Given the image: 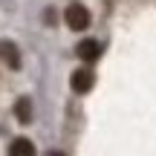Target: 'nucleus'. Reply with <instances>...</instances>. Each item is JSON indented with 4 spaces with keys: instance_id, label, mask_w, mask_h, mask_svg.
<instances>
[{
    "instance_id": "obj_7",
    "label": "nucleus",
    "mask_w": 156,
    "mask_h": 156,
    "mask_svg": "<svg viewBox=\"0 0 156 156\" xmlns=\"http://www.w3.org/2000/svg\"><path fill=\"white\" fill-rule=\"evenodd\" d=\"M49 156H67V153H61V151H52V153H49Z\"/></svg>"
},
{
    "instance_id": "obj_2",
    "label": "nucleus",
    "mask_w": 156,
    "mask_h": 156,
    "mask_svg": "<svg viewBox=\"0 0 156 156\" xmlns=\"http://www.w3.org/2000/svg\"><path fill=\"white\" fill-rule=\"evenodd\" d=\"M93 84H95V78H93V73H90L87 67L75 69V73L69 75V87H73V93H78V95H87L90 90H93Z\"/></svg>"
},
{
    "instance_id": "obj_4",
    "label": "nucleus",
    "mask_w": 156,
    "mask_h": 156,
    "mask_svg": "<svg viewBox=\"0 0 156 156\" xmlns=\"http://www.w3.org/2000/svg\"><path fill=\"white\" fill-rule=\"evenodd\" d=\"M78 58H81V61H95V58L101 55V44L98 41H93V38H87V41H81V44H78Z\"/></svg>"
},
{
    "instance_id": "obj_1",
    "label": "nucleus",
    "mask_w": 156,
    "mask_h": 156,
    "mask_svg": "<svg viewBox=\"0 0 156 156\" xmlns=\"http://www.w3.org/2000/svg\"><path fill=\"white\" fill-rule=\"evenodd\" d=\"M64 20H67L69 29L84 32V29L90 26V20H93V15H90V9L84 3H73V6H67V12H64Z\"/></svg>"
},
{
    "instance_id": "obj_5",
    "label": "nucleus",
    "mask_w": 156,
    "mask_h": 156,
    "mask_svg": "<svg viewBox=\"0 0 156 156\" xmlns=\"http://www.w3.org/2000/svg\"><path fill=\"white\" fill-rule=\"evenodd\" d=\"M15 116H17V122H20V124H29V122H32V101H29L26 95L15 101Z\"/></svg>"
},
{
    "instance_id": "obj_3",
    "label": "nucleus",
    "mask_w": 156,
    "mask_h": 156,
    "mask_svg": "<svg viewBox=\"0 0 156 156\" xmlns=\"http://www.w3.org/2000/svg\"><path fill=\"white\" fill-rule=\"evenodd\" d=\"M0 58L6 61L9 69H20V52H17V46L12 44V41H3V44H0Z\"/></svg>"
},
{
    "instance_id": "obj_6",
    "label": "nucleus",
    "mask_w": 156,
    "mask_h": 156,
    "mask_svg": "<svg viewBox=\"0 0 156 156\" xmlns=\"http://www.w3.org/2000/svg\"><path fill=\"white\" fill-rule=\"evenodd\" d=\"M9 156H35V145L20 136V139H15L9 145Z\"/></svg>"
}]
</instances>
